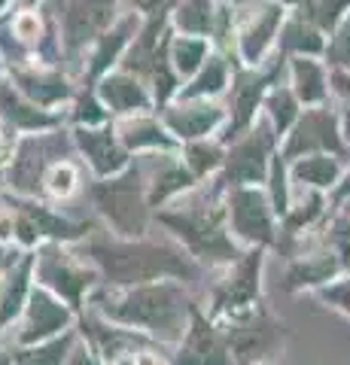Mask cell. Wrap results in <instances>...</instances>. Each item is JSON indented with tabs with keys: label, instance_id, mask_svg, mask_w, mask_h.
<instances>
[{
	"label": "cell",
	"instance_id": "836d02e7",
	"mask_svg": "<svg viewBox=\"0 0 350 365\" xmlns=\"http://www.w3.org/2000/svg\"><path fill=\"white\" fill-rule=\"evenodd\" d=\"M326 58L338 71H350V16L344 19V25L338 28V34L332 37V46L326 49Z\"/></svg>",
	"mask_w": 350,
	"mask_h": 365
},
{
	"label": "cell",
	"instance_id": "277c9868",
	"mask_svg": "<svg viewBox=\"0 0 350 365\" xmlns=\"http://www.w3.org/2000/svg\"><path fill=\"white\" fill-rule=\"evenodd\" d=\"M86 201L95 210L98 222L119 237H140L155 225V210L146 195V182L138 165L86 186Z\"/></svg>",
	"mask_w": 350,
	"mask_h": 365
},
{
	"label": "cell",
	"instance_id": "b9f144b4",
	"mask_svg": "<svg viewBox=\"0 0 350 365\" xmlns=\"http://www.w3.org/2000/svg\"><path fill=\"white\" fill-rule=\"evenodd\" d=\"M0 365H16V347L9 341H0Z\"/></svg>",
	"mask_w": 350,
	"mask_h": 365
},
{
	"label": "cell",
	"instance_id": "d6986e66",
	"mask_svg": "<svg viewBox=\"0 0 350 365\" xmlns=\"http://www.w3.org/2000/svg\"><path fill=\"white\" fill-rule=\"evenodd\" d=\"M113 0H73L64 13V40L71 49H80L86 40H95L110 25Z\"/></svg>",
	"mask_w": 350,
	"mask_h": 365
},
{
	"label": "cell",
	"instance_id": "ab89813d",
	"mask_svg": "<svg viewBox=\"0 0 350 365\" xmlns=\"http://www.w3.org/2000/svg\"><path fill=\"white\" fill-rule=\"evenodd\" d=\"M21 253H25V250H21V247H0V277H4L6 268L13 265V262H16Z\"/></svg>",
	"mask_w": 350,
	"mask_h": 365
},
{
	"label": "cell",
	"instance_id": "52a82bcc",
	"mask_svg": "<svg viewBox=\"0 0 350 365\" xmlns=\"http://www.w3.org/2000/svg\"><path fill=\"white\" fill-rule=\"evenodd\" d=\"M229 232L241 250H271L280 232V216L271 204L265 186H229L225 192Z\"/></svg>",
	"mask_w": 350,
	"mask_h": 365
},
{
	"label": "cell",
	"instance_id": "4316f807",
	"mask_svg": "<svg viewBox=\"0 0 350 365\" xmlns=\"http://www.w3.org/2000/svg\"><path fill=\"white\" fill-rule=\"evenodd\" d=\"M225 86H229V67H225L222 58L207 55V61L198 67V73L189 79V86L177 91V98L180 101H210L220 91H225Z\"/></svg>",
	"mask_w": 350,
	"mask_h": 365
},
{
	"label": "cell",
	"instance_id": "d590c367",
	"mask_svg": "<svg viewBox=\"0 0 350 365\" xmlns=\"http://www.w3.org/2000/svg\"><path fill=\"white\" fill-rule=\"evenodd\" d=\"M350 0H320V4H314V19H317L320 28H332L338 16L344 13V6Z\"/></svg>",
	"mask_w": 350,
	"mask_h": 365
},
{
	"label": "cell",
	"instance_id": "ac0fdd59",
	"mask_svg": "<svg viewBox=\"0 0 350 365\" xmlns=\"http://www.w3.org/2000/svg\"><path fill=\"white\" fill-rule=\"evenodd\" d=\"M265 76L259 73H241L232 86V110H229V122H225V137L222 140H235L238 134H244L250 125L256 122V110L265 101Z\"/></svg>",
	"mask_w": 350,
	"mask_h": 365
},
{
	"label": "cell",
	"instance_id": "2e32d148",
	"mask_svg": "<svg viewBox=\"0 0 350 365\" xmlns=\"http://www.w3.org/2000/svg\"><path fill=\"white\" fill-rule=\"evenodd\" d=\"M98 98L113 116H134V113H146L153 107V95L143 88V83L131 73H107L101 76Z\"/></svg>",
	"mask_w": 350,
	"mask_h": 365
},
{
	"label": "cell",
	"instance_id": "f35d334b",
	"mask_svg": "<svg viewBox=\"0 0 350 365\" xmlns=\"http://www.w3.org/2000/svg\"><path fill=\"white\" fill-rule=\"evenodd\" d=\"M13 28H16V37H21V40H34V37H37V31H40V25H37V16H31V13L19 16Z\"/></svg>",
	"mask_w": 350,
	"mask_h": 365
},
{
	"label": "cell",
	"instance_id": "e575fe53",
	"mask_svg": "<svg viewBox=\"0 0 350 365\" xmlns=\"http://www.w3.org/2000/svg\"><path fill=\"white\" fill-rule=\"evenodd\" d=\"M171 353H174V347L153 341V344H146L134 353V362L138 365H171Z\"/></svg>",
	"mask_w": 350,
	"mask_h": 365
},
{
	"label": "cell",
	"instance_id": "681fc988",
	"mask_svg": "<svg viewBox=\"0 0 350 365\" xmlns=\"http://www.w3.org/2000/svg\"><path fill=\"white\" fill-rule=\"evenodd\" d=\"M0 201H4V192H0Z\"/></svg>",
	"mask_w": 350,
	"mask_h": 365
},
{
	"label": "cell",
	"instance_id": "e0dca14e",
	"mask_svg": "<svg viewBox=\"0 0 350 365\" xmlns=\"http://www.w3.org/2000/svg\"><path fill=\"white\" fill-rule=\"evenodd\" d=\"M0 119L13 131H49L55 128V119L49 110L37 107L16 83L0 79Z\"/></svg>",
	"mask_w": 350,
	"mask_h": 365
},
{
	"label": "cell",
	"instance_id": "bcb514c9",
	"mask_svg": "<svg viewBox=\"0 0 350 365\" xmlns=\"http://www.w3.org/2000/svg\"><path fill=\"white\" fill-rule=\"evenodd\" d=\"M253 365H280V362H253Z\"/></svg>",
	"mask_w": 350,
	"mask_h": 365
},
{
	"label": "cell",
	"instance_id": "4fadbf2b",
	"mask_svg": "<svg viewBox=\"0 0 350 365\" xmlns=\"http://www.w3.org/2000/svg\"><path fill=\"white\" fill-rule=\"evenodd\" d=\"M165 128L177 137V143L201 140V137H213L229 122V110L213 104V101H180L171 107H162Z\"/></svg>",
	"mask_w": 350,
	"mask_h": 365
},
{
	"label": "cell",
	"instance_id": "5b68a950",
	"mask_svg": "<svg viewBox=\"0 0 350 365\" xmlns=\"http://www.w3.org/2000/svg\"><path fill=\"white\" fill-rule=\"evenodd\" d=\"M265 262L268 250L250 247L229 265L210 271L201 292V311L217 323H225L259 307L265 302Z\"/></svg>",
	"mask_w": 350,
	"mask_h": 365
},
{
	"label": "cell",
	"instance_id": "f6af8a7d",
	"mask_svg": "<svg viewBox=\"0 0 350 365\" xmlns=\"http://www.w3.org/2000/svg\"><path fill=\"white\" fill-rule=\"evenodd\" d=\"M335 210H341V213L347 216V220H350V195H347V198H341V201H338V204H335Z\"/></svg>",
	"mask_w": 350,
	"mask_h": 365
},
{
	"label": "cell",
	"instance_id": "f546056e",
	"mask_svg": "<svg viewBox=\"0 0 350 365\" xmlns=\"http://www.w3.org/2000/svg\"><path fill=\"white\" fill-rule=\"evenodd\" d=\"M131 34H134V21L128 19V21H122L116 31H110V34H104V37H98L101 43H98V52H95V58H92V67H88V73L101 76L110 64H116L119 52L125 49V43H128Z\"/></svg>",
	"mask_w": 350,
	"mask_h": 365
},
{
	"label": "cell",
	"instance_id": "7402d4cb",
	"mask_svg": "<svg viewBox=\"0 0 350 365\" xmlns=\"http://www.w3.org/2000/svg\"><path fill=\"white\" fill-rule=\"evenodd\" d=\"M88 182L83 180V168L73 162L71 155L58 158L49 170L43 174V186H40V198H46L52 204H71L86 192Z\"/></svg>",
	"mask_w": 350,
	"mask_h": 365
},
{
	"label": "cell",
	"instance_id": "ee69618b",
	"mask_svg": "<svg viewBox=\"0 0 350 365\" xmlns=\"http://www.w3.org/2000/svg\"><path fill=\"white\" fill-rule=\"evenodd\" d=\"M107 365H138V362H134V353H122V356H113Z\"/></svg>",
	"mask_w": 350,
	"mask_h": 365
},
{
	"label": "cell",
	"instance_id": "7bdbcfd3",
	"mask_svg": "<svg viewBox=\"0 0 350 365\" xmlns=\"http://www.w3.org/2000/svg\"><path fill=\"white\" fill-rule=\"evenodd\" d=\"M338 122H341V137H344V143L350 146V110H344L341 116H338Z\"/></svg>",
	"mask_w": 350,
	"mask_h": 365
},
{
	"label": "cell",
	"instance_id": "7c38bea8",
	"mask_svg": "<svg viewBox=\"0 0 350 365\" xmlns=\"http://www.w3.org/2000/svg\"><path fill=\"white\" fill-rule=\"evenodd\" d=\"M73 143L80 150L83 162L88 168V174L95 180H104V177H113L119 170H125L131 162V153L122 146L119 134H116V125H80L73 131Z\"/></svg>",
	"mask_w": 350,
	"mask_h": 365
},
{
	"label": "cell",
	"instance_id": "f1b7e54d",
	"mask_svg": "<svg viewBox=\"0 0 350 365\" xmlns=\"http://www.w3.org/2000/svg\"><path fill=\"white\" fill-rule=\"evenodd\" d=\"M207 61V40L201 37H177L171 46V64L177 76H195L198 67Z\"/></svg>",
	"mask_w": 350,
	"mask_h": 365
},
{
	"label": "cell",
	"instance_id": "9c48e42d",
	"mask_svg": "<svg viewBox=\"0 0 350 365\" xmlns=\"http://www.w3.org/2000/svg\"><path fill=\"white\" fill-rule=\"evenodd\" d=\"M76 314L64 299H58L55 292L46 287L34 283L28 292V302L21 307V317L16 319V326L9 329L6 341L13 347H28V344H40L46 338H55L76 326Z\"/></svg>",
	"mask_w": 350,
	"mask_h": 365
},
{
	"label": "cell",
	"instance_id": "60d3db41",
	"mask_svg": "<svg viewBox=\"0 0 350 365\" xmlns=\"http://www.w3.org/2000/svg\"><path fill=\"white\" fill-rule=\"evenodd\" d=\"M332 88H335L341 98L350 101V71H335V73H332Z\"/></svg>",
	"mask_w": 350,
	"mask_h": 365
},
{
	"label": "cell",
	"instance_id": "83f0119b",
	"mask_svg": "<svg viewBox=\"0 0 350 365\" xmlns=\"http://www.w3.org/2000/svg\"><path fill=\"white\" fill-rule=\"evenodd\" d=\"M299 104L302 101L296 98L292 88H284V86H274L265 91V101H262V110H265V119L271 122V128L277 131V137L284 140L287 131L296 125V119L302 116L299 113Z\"/></svg>",
	"mask_w": 350,
	"mask_h": 365
},
{
	"label": "cell",
	"instance_id": "484cf974",
	"mask_svg": "<svg viewBox=\"0 0 350 365\" xmlns=\"http://www.w3.org/2000/svg\"><path fill=\"white\" fill-rule=\"evenodd\" d=\"M13 79H16V86L34 101V104L43 107V110L55 107L58 101H64L67 95H71V88H67V83H64L58 73H46V71H16Z\"/></svg>",
	"mask_w": 350,
	"mask_h": 365
},
{
	"label": "cell",
	"instance_id": "d6a6232c",
	"mask_svg": "<svg viewBox=\"0 0 350 365\" xmlns=\"http://www.w3.org/2000/svg\"><path fill=\"white\" fill-rule=\"evenodd\" d=\"M314 295H317L323 304H329L335 314L350 319V271L341 274V277H335L332 283H326V287H320Z\"/></svg>",
	"mask_w": 350,
	"mask_h": 365
},
{
	"label": "cell",
	"instance_id": "cb8c5ba5",
	"mask_svg": "<svg viewBox=\"0 0 350 365\" xmlns=\"http://www.w3.org/2000/svg\"><path fill=\"white\" fill-rule=\"evenodd\" d=\"M76 341H80V329L73 326L61 335L40 341V344L16 347V365H67Z\"/></svg>",
	"mask_w": 350,
	"mask_h": 365
},
{
	"label": "cell",
	"instance_id": "7a4b0ae2",
	"mask_svg": "<svg viewBox=\"0 0 350 365\" xmlns=\"http://www.w3.org/2000/svg\"><path fill=\"white\" fill-rule=\"evenodd\" d=\"M86 307H92L113 323L131 326L150 335L153 341L177 347L186 335L192 317L201 307V292L183 280H150L134 287H101L88 295Z\"/></svg>",
	"mask_w": 350,
	"mask_h": 365
},
{
	"label": "cell",
	"instance_id": "8fae6325",
	"mask_svg": "<svg viewBox=\"0 0 350 365\" xmlns=\"http://www.w3.org/2000/svg\"><path fill=\"white\" fill-rule=\"evenodd\" d=\"M171 365H235L232 347L225 341V332L217 319H210L205 311H195L186 335L171 353Z\"/></svg>",
	"mask_w": 350,
	"mask_h": 365
},
{
	"label": "cell",
	"instance_id": "1f68e13d",
	"mask_svg": "<svg viewBox=\"0 0 350 365\" xmlns=\"http://www.w3.org/2000/svg\"><path fill=\"white\" fill-rule=\"evenodd\" d=\"M210 4L207 0H186L177 13V25L186 34H207L210 31Z\"/></svg>",
	"mask_w": 350,
	"mask_h": 365
},
{
	"label": "cell",
	"instance_id": "30bf717a",
	"mask_svg": "<svg viewBox=\"0 0 350 365\" xmlns=\"http://www.w3.org/2000/svg\"><path fill=\"white\" fill-rule=\"evenodd\" d=\"M314 153H332V155L350 158V146L341 137V122L323 104L304 110L296 119V125L287 131V137L280 140V155L287 162H296V158L314 155Z\"/></svg>",
	"mask_w": 350,
	"mask_h": 365
},
{
	"label": "cell",
	"instance_id": "ffe728a7",
	"mask_svg": "<svg viewBox=\"0 0 350 365\" xmlns=\"http://www.w3.org/2000/svg\"><path fill=\"white\" fill-rule=\"evenodd\" d=\"M347 168V158L332 155V153H314V155H302L296 162H289V177L292 182H302V186L320 189L326 195H332L335 186L341 182Z\"/></svg>",
	"mask_w": 350,
	"mask_h": 365
},
{
	"label": "cell",
	"instance_id": "5bb4252c",
	"mask_svg": "<svg viewBox=\"0 0 350 365\" xmlns=\"http://www.w3.org/2000/svg\"><path fill=\"white\" fill-rule=\"evenodd\" d=\"M31 287H34V268H31V250H25L0 277V341H6L9 329L21 317Z\"/></svg>",
	"mask_w": 350,
	"mask_h": 365
},
{
	"label": "cell",
	"instance_id": "8992f818",
	"mask_svg": "<svg viewBox=\"0 0 350 365\" xmlns=\"http://www.w3.org/2000/svg\"><path fill=\"white\" fill-rule=\"evenodd\" d=\"M31 268H34V283H40L58 299H64L76 314L86 307L88 295L101 287V271L80 241L40 244L37 250H31Z\"/></svg>",
	"mask_w": 350,
	"mask_h": 365
},
{
	"label": "cell",
	"instance_id": "8d00e7d4",
	"mask_svg": "<svg viewBox=\"0 0 350 365\" xmlns=\"http://www.w3.org/2000/svg\"><path fill=\"white\" fill-rule=\"evenodd\" d=\"M0 247H16V210L0 201Z\"/></svg>",
	"mask_w": 350,
	"mask_h": 365
},
{
	"label": "cell",
	"instance_id": "d4e9b609",
	"mask_svg": "<svg viewBox=\"0 0 350 365\" xmlns=\"http://www.w3.org/2000/svg\"><path fill=\"white\" fill-rule=\"evenodd\" d=\"M180 158L189 168V174L195 180H210L222 170L225 162V140L217 137H201V140H189L180 150Z\"/></svg>",
	"mask_w": 350,
	"mask_h": 365
},
{
	"label": "cell",
	"instance_id": "44dd1931",
	"mask_svg": "<svg viewBox=\"0 0 350 365\" xmlns=\"http://www.w3.org/2000/svg\"><path fill=\"white\" fill-rule=\"evenodd\" d=\"M289 88L304 107H320L329 98L332 76H326V67L317 64L311 55H296L289 64Z\"/></svg>",
	"mask_w": 350,
	"mask_h": 365
},
{
	"label": "cell",
	"instance_id": "ba28073f",
	"mask_svg": "<svg viewBox=\"0 0 350 365\" xmlns=\"http://www.w3.org/2000/svg\"><path fill=\"white\" fill-rule=\"evenodd\" d=\"M274 146H280V137L271 128V122L268 119L253 122L244 134H238L225 146V162L220 177L229 186H262L268 168L277 155Z\"/></svg>",
	"mask_w": 350,
	"mask_h": 365
},
{
	"label": "cell",
	"instance_id": "9a60e30c",
	"mask_svg": "<svg viewBox=\"0 0 350 365\" xmlns=\"http://www.w3.org/2000/svg\"><path fill=\"white\" fill-rule=\"evenodd\" d=\"M116 134L128 153H165L177 150V137L165 128L162 119L150 116V113H134V116H122L116 122Z\"/></svg>",
	"mask_w": 350,
	"mask_h": 365
},
{
	"label": "cell",
	"instance_id": "6da1fadb",
	"mask_svg": "<svg viewBox=\"0 0 350 365\" xmlns=\"http://www.w3.org/2000/svg\"><path fill=\"white\" fill-rule=\"evenodd\" d=\"M83 250L101 271V283L107 287H134L150 280H183L192 289L205 292L207 268L155 222L140 237H119L110 228L98 225L83 237Z\"/></svg>",
	"mask_w": 350,
	"mask_h": 365
},
{
	"label": "cell",
	"instance_id": "74e56055",
	"mask_svg": "<svg viewBox=\"0 0 350 365\" xmlns=\"http://www.w3.org/2000/svg\"><path fill=\"white\" fill-rule=\"evenodd\" d=\"M67 365H107V359H101L98 353L80 338V341H76V347L71 350V359H67Z\"/></svg>",
	"mask_w": 350,
	"mask_h": 365
},
{
	"label": "cell",
	"instance_id": "c3c4849f",
	"mask_svg": "<svg viewBox=\"0 0 350 365\" xmlns=\"http://www.w3.org/2000/svg\"><path fill=\"white\" fill-rule=\"evenodd\" d=\"M4 4H6V0H0V6H4Z\"/></svg>",
	"mask_w": 350,
	"mask_h": 365
},
{
	"label": "cell",
	"instance_id": "7dc6e473",
	"mask_svg": "<svg viewBox=\"0 0 350 365\" xmlns=\"http://www.w3.org/2000/svg\"><path fill=\"white\" fill-rule=\"evenodd\" d=\"M284 4H302V0H284Z\"/></svg>",
	"mask_w": 350,
	"mask_h": 365
},
{
	"label": "cell",
	"instance_id": "3957f363",
	"mask_svg": "<svg viewBox=\"0 0 350 365\" xmlns=\"http://www.w3.org/2000/svg\"><path fill=\"white\" fill-rule=\"evenodd\" d=\"M225 192H229V182L217 174L210 180L192 182L183 195L155 210V222L177 237L207 271L229 265L244 253L229 232Z\"/></svg>",
	"mask_w": 350,
	"mask_h": 365
},
{
	"label": "cell",
	"instance_id": "4dcf8cb0",
	"mask_svg": "<svg viewBox=\"0 0 350 365\" xmlns=\"http://www.w3.org/2000/svg\"><path fill=\"white\" fill-rule=\"evenodd\" d=\"M280 46L296 55H317V52H323V37H320V31L308 25L304 19H296L280 34Z\"/></svg>",
	"mask_w": 350,
	"mask_h": 365
},
{
	"label": "cell",
	"instance_id": "603a6c76",
	"mask_svg": "<svg viewBox=\"0 0 350 365\" xmlns=\"http://www.w3.org/2000/svg\"><path fill=\"white\" fill-rule=\"evenodd\" d=\"M280 19H284L280 6H265L262 13H259L250 25L244 28V34H241V58L247 64H259V61H262V55L268 52V46L274 43V37H277Z\"/></svg>",
	"mask_w": 350,
	"mask_h": 365
}]
</instances>
